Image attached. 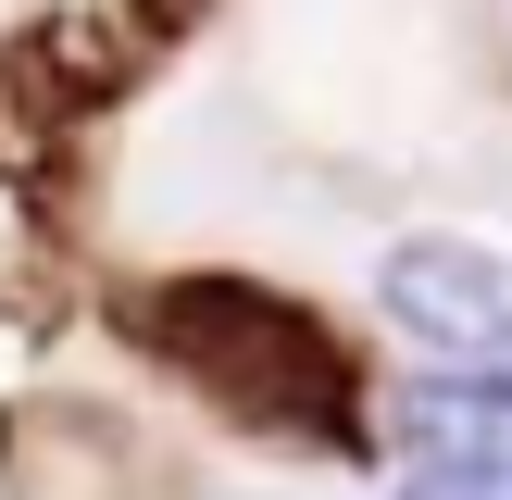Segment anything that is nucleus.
I'll use <instances>...</instances> for the list:
<instances>
[{
  "label": "nucleus",
  "mask_w": 512,
  "mask_h": 500,
  "mask_svg": "<svg viewBox=\"0 0 512 500\" xmlns=\"http://www.w3.org/2000/svg\"><path fill=\"white\" fill-rule=\"evenodd\" d=\"M375 313L438 375L512 363V250H488V238H400L388 263H375Z\"/></svg>",
  "instance_id": "obj_2"
},
{
  "label": "nucleus",
  "mask_w": 512,
  "mask_h": 500,
  "mask_svg": "<svg viewBox=\"0 0 512 500\" xmlns=\"http://www.w3.org/2000/svg\"><path fill=\"white\" fill-rule=\"evenodd\" d=\"M138 13H150V25H188V13H200V0H138Z\"/></svg>",
  "instance_id": "obj_4"
},
{
  "label": "nucleus",
  "mask_w": 512,
  "mask_h": 500,
  "mask_svg": "<svg viewBox=\"0 0 512 500\" xmlns=\"http://www.w3.org/2000/svg\"><path fill=\"white\" fill-rule=\"evenodd\" d=\"M125 325L213 413L263 425V438H300V450H363V363H350V338L313 300L250 288V275H163Z\"/></svg>",
  "instance_id": "obj_1"
},
{
  "label": "nucleus",
  "mask_w": 512,
  "mask_h": 500,
  "mask_svg": "<svg viewBox=\"0 0 512 500\" xmlns=\"http://www.w3.org/2000/svg\"><path fill=\"white\" fill-rule=\"evenodd\" d=\"M400 500H512V425H438V438H413Z\"/></svg>",
  "instance_id": "obj_3"
}]
</instances>
